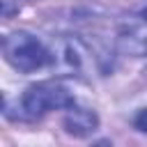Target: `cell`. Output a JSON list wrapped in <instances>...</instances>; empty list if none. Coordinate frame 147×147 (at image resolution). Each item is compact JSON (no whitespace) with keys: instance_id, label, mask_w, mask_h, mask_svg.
<instances>
[{"instance_id":"obj_1","label":"cell","mask_w":147,"mask_h":147,"mask_svg":"<svg viewBox=\"0 0 147 147\" xmlns=\"http://www.w3.org/2000/svg\"><path fill=\"white\" fill-rule=\"evenodd\" d=\"M74 106H76L74 94L55 80H41L25 87V92L16 101L18 117L23 119H37L51 110H69Z\"/></svg>"},{"instance_id":"obj_2","label":"cell","mask_w":147,"mask_h":147,"mask_svg":"<svg viewBox=\"0 0 147 147\" xmlns=\"http://www.w3.org/2000/svg\"><path fill=\"white\" fill-rule=\"evenodd\" d=\"M2 53H5V60L16 71H23V74L39 71L55 60V55L44 46L41 39H37L30 32H23V30L9 32L2 39Z\"/></svg>"},{"instance_id":"obj_3","label":"cell","mask_w":147,"mask_h":147,"mask_svg":"<svg viewBox=\"0 0 147 147\" xmlns=\"http://www.w3.org/2000/svg\"><path fill=\"white\" fill-rule=\"evenodd\" d=\"M96 126H99V117H96L92 110H87V108H76V106H74V108H69V113H67V117H64V129H67V133L78 136V138H85V136L94 133Z\"/></svg>"},{"instance_id":"obj_4","label":"cell","mask_w":147,"mask_h":147,"mask_svg":"<svg viewBox=\"0 0 147 147\" xmlns=\"http://www.w3.org/2000/svg\"><path fill=\"white\" fill-rule=\"evenodd\" d=\"M119 41H122L124 51H129V53H136V55L147 53V32L145 30L129 28V32H122Z\"/></svg>"},{"instance_id":"obj_5","label":"cell","mask_w":147,"mask_h":147,"mask_svg":"<svg viewBox=\"0 0 147 147\" xmlns=\"http://www.w3.org/2000/svg\"><path fill=\"white\" fill-rule=\"evenodd\" d=\"M133 126L138 129V131H142V133H147V108H142L136 117H133Z\"/></svg>"},{"instance_id":"obj_6","label":"cell","mask_w":147,"mask_h":147,"mask_svg":"<svg viewBox=\"0 0 147 147\" xmlns=\"http://www.w3.org/2000/svg\"><path fill=\"white\" fill-rule=\"evenodd\" d=\"M140 18H142V21H147V5L140 9Z\"/></svg>"}]
</instances>
